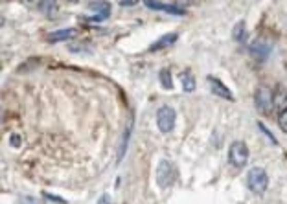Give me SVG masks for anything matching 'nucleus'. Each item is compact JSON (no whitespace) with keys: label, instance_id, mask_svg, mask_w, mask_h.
I'll return each instance as SVG.
<instances>
[{"label":"nucleus","instance_id":"1","mask_svg":"<svg viewBox=\"0 0 287 204\" xmlns=\"http://www.w3.org/2000/svg\"><path fill=\"white\" fill-rule=\"evenodd\" d=\"M177 177H179V171H177L175 164H173L171 160L164 158V160L159 162V165H157V184H159L162 190L173 186Z\"/></svg>","mask_w":287,"mask_h":204},{"label":"nucleus","instance_id":"2","mask_svg":"<svg viewBox=\"0 0 287 204\" xmlns=\"http://www.w3.org/2000/svg\"><path fill=\"white\" fill-rule=\"evenodd\" d=\"M247 186L252 193L256 195H263L267 186H269V175L263 168H251L247 173Z\"/></svg>","mask_w":287,"mask_h":204},{"label":"nucleus","instance_id":"3","mask_svg":"<svg viewBox=\"0 0 287 204\" xmlns=\"http://www.w3.org/2000/svg\"><path fill=\"white\" fill-rule=\"evenodd\" d=\"M254 103H256L258 110L263 114H271L273 113V107H274V94L273 90H271L269 87H265V85H261V87L256 88V92H254Z\"/></svg>","mask_w":287,"mask_h":204},{"label":"nucleus","instance_id":"4","mask_svg":"<svg viewBox=\"0 0 287 204\" xmlns=\"http://www.w3.org/2000/svg\"><path fill=\"white\" fill-rule=\"evenodd\" d=\"M177 122V113L173 107L169 105H162L159 110H157V125L162 133H171L173 127Z\"/></svg>","mask_w":287,"mask_h":204},{"label":"nucleus","instance_id":"5","mask_svg":"<svg viewBox=\"0 0 287 204\" xmlns=\"http://www.w3.org/2000/svg\"><path fill=\"white\" fill-rule=\"evenodd\" d=\"M228 160L234 168H243L248 160V147L245 142H234L228 149Z\"/></svg>","mask_w":287,"mask_h":204},{"label":"nucleus","instance_id":"6","mask_svg":"<svg viewBox=\"0 0 287 204\" xmlns=\"http://www.w3.org/2000/svg\"><path fill=\"white\" fill-rule=\"evenodd\" d=\"M248 52H251V55L254 57V59H258V61H265L271 53V44L265 43V41H254V43H251V46H248Z\"/></svg>","mask_w":287,"mask_h":204},{"label":"nucleus","instance_id":"7","mask_svg":"<svg viewBox=\"0 0 287 204\" xmlns=\"http://www.w3.org/2000/svg\"><path fill=\"white\" fill-rule=\"evenodd\" d=\"M206 81L210 83V90H212L216 96H219V98H225V100H228V101L234 100V96H232V92H230L228 88L225 87V83H221L219 79L214 78V76H208Z\"/></svg>","mask_w":287,"mask_h":204},{"label":"nucleus","instance_id":"8","mask_svg":"<svg viewBox=\"0 0 287 204\" xmlns=\"http://www.w3.org/2000/svg\"><path fill=\"white\" fill-rule=\"evenodd\" d=\"M88 8L98 13V15H92V17H90V21H94V22L105 21V18L110 15V4L109 2H90Z\"/></svg>","mask_w":287,"mask_h":204},{"label":"nucleus","instance_id":"9","mask_svg":"<svg viewBox=\"0 0 287 204\" xmlns=\"http://www.w3.org/2000/svg\"><path fill=\"white\" fill-rule=\"evenodd\" d=\"M147 8L159 9V11H166L171 15H186V11L179 4H162V2H146Z\"/></svg>","mask_w":287,"mask_h":204},{"label":"nucleus","instance_id":"10","mask_svg":"<svg viewBox=\"0 0 287 204\" xmlns=\"http://www.w3.org/2000/svg\"><path fill=\"white\" fill-rule=\"evenodd\" d=\"M78 31L74 28H65V30H58V31H52L48 33V41L50 43H61V41H68L72 37H75Z\"/></svg>","mask_w":287,"mask_h":204},{"label":"nucleus","instance_id":"11","mask_svg":"<svg viewBox=\"0 0 287 204\" xmlns=\"http://www.w3.org/2000/svg\"><path fill=\"white\" fill-rule=\"evenodd\" d=\"M177 37L179 35L177 33H168V35H164V37H160L157 43H153L149 46V50L151 52H157V50H162V48H166V46H169V44H173L177 41Z\"/></svg>","mask_w":287,"mask_h":204},{"label":"nucleus","instance_id":"12","mask_svg":"<svg viewBox=\"0 0 287 204\" xmlns=\"http://www.w3.org/2000/svg\"><path fill=\"white\" fill-rule=\"evenodd\" d=\"M274 107L280 110V113H283V110H287V90L285 88H276V92H274Z\"/></svg>","mask_w":287,"mask_h":204},{"label":"nucleus","instance_id":"13","mask_svg":"<svg viewBox=\"0 0 287 204\" xmlns=\"http://www.w3.org/2000/svg\"><path fill=\"white\" fill-rule=\"evenodd\" d=\"M181 83H182V90L184 92H194L195 90V78L190 74V72H182Z\"/></svg>","mask_w":287,"mask_h":204},{"label":"nucleus","instance_id":"14","mask_svg":"<svg viewBox=\"0 0 287 204\" xmlns=\"http://www.w3.org/2000/svg\"><path fill=\"white\" fill-rule=\"evenodd\" d=\"M232 37H234V41H238V43H245V41H247V28H245V22L236 24L234 31H232Z\"/></svg>","mask_w":287,"mask_h":204},{"label":"nucleus","instance_id":"15","mask_svg":"<svg viewBox=\"0 0 287 204\" xmlns=\"http://www.w3.org/2000/svg\"><path fill=\"white\" fill-rule=\"evenodd\" d=\"M159 79H160V85H162L166 90H171L173 88V79H171V72L169 70H160V74H159Z\"/></svg>","mask_w":287,"mask_h":204},{"label":"nucleus","instance_id":"16","mask_svg":"<svg viewBox=\"0 0 287 204\" xmlns=\"http://www.w3.org/2000/svg\"><path fill=\"white\" fill-rule=\"evenodd\" d=\"M37 8L43 9L44 13H48V11H53V9L58 8V4H55V2H39V4H37Z\"/></svg>","mask_w":287,"mask_h":204},{"label":"nucleus","instance_id":"17","mask_svg":"<svg viewBox=\"0 0 287 204\" xmlns=\"http://www.w3.org/2000/svg\"><path fill=\"white\" fill-rule=\"evenodd\" d=\"M278 125H280V129H282L283 133L287 135V110L280 113V116H278Z\"/></svg>","mask_w":287,"mask_h":204},{"label":"nucleus","instance_id":"18","mask_svg":"<svg viewBox=\"0 0 287 204\" xmlns=\"http://www.w3.org/2000/svg\"><path fill=\"white\" fill-rule=\"evenodd\" d=\"M258 127H260V129L263 131V135H265V136H269V140H271V142H273V143H276V138H274V136L271 135L269 131H267V127H265L263 123H258Z\"/></svg>","mask_w":287,"mask_h":204},{"label":"nucleus","instance_id":"19","mask_svg":"<svg viewBox=\"0 0 287 204\" xmlns=\"http://www.w3.org/2000/svg\"><path fill=\"white\" fill-rule=\"evenodd\" d=\"M9 143H11L13 147H18V143H21V136H18V135H11V138H9Z\"/></svg>","mask_w":287,"mask_h":204},{"label":"nucleus","instance_id":"20","mask_svg":"<svg viewBox=\"0 0 287 204\" xmlns=\"http://www.w3.org/2000/svg\"><path fill=\"white\" fill-rule=\"evenodd\" d=\"M44 197H46V199H50V200H55V202H61V204H65V200H63V199H59V197L48 195V193H46V195H44Z\"/></svg>","mask_w":287,"mask_h":204},{"label":"nucleus","instance_id":"21","mask_svg":"<svg viewBox=\"0 0 287 204\" xmlns=\"http://www.w3.org/2000/svg\"><path fill=\"white\" fill-rule=\"evenodd\" d=\"M120 6H124V8H131V6H137V2H120Z\"/></svg>","mask_w":287,"mask_h":204},{"label":"nucleus","instance_id":"22","mask_svg":"<svg viewBox=\"0 0 287 204\" xmlns=\"http://www.w3.org/2000/svg\"><path fill=\"white\" fill-rule=\"evenodd\" d=\"M22 202H24V204H39V202H37V200L28 199V197H26V199H22Z\"/></svg>","mask_w":287,"mask_h":204}]
</instances>
